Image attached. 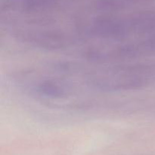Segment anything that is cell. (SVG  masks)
I'll return each mask as SVG.
<instances>
[]
</instances>
